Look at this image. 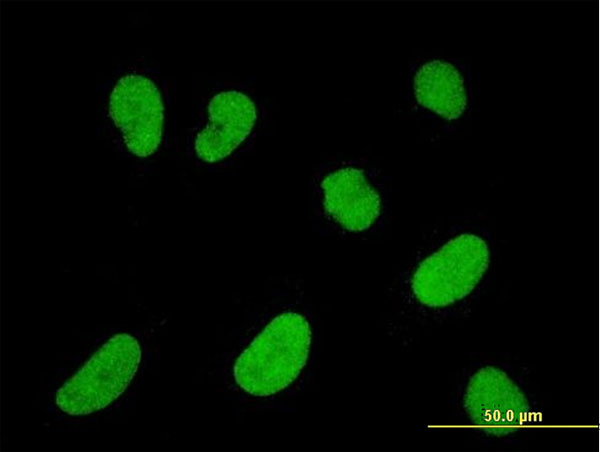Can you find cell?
Listing matches in <instances>:
<instances>
[{"label":"cell","mask_w":600,"mask_h":452,"mask_svg":"<svg viewBox=\"0 0 600 452\" xmlns=\"http://www.w3.org/2000/svg\"><path fill=\"white\" fill-rule=\"evenodd\" d=\"M110 115L133 154L147 157L156 151L162 135L163 104L150 79L122 77L111 93Z\"/></svg>","instance_id":"obj_5"},{"label":"cell","mask_w":600,"mask_h":452,"mask_svg":"<svg viewBox=\"0 0 600 452\" xmlns=\"http://www.w3.org/2000/svg\"><path fill=\"white\" fill-rule=\"evenodd\" d=\"M321 188L326 212L347 230H366L380 214V196L359 169L335 170L324 178Z\"/></svg>","instance_id":"obj_7"},{"label":"cell","mask_w":600,"mask_h":452,"mask_svg":"<svg viewBox=\"0 0 600 452\" xmlns=\"http://www.w3.org/2000/svg\"><path fill=\"white\" fill-rule=\"evenodd\" d=\"M490 243L475 232L453 235L429 250L410 280L414 301L428 315L444 314L479 289L491 262Z\"/></svg>","instance_id":"obj_2"},{"label":"cell","mask_w":600,"mask_h":452,"mask_svg":"<svg viewBox=\"0 0 600 452\" xmlns=\"http://www.w3.org/2000/svg\"><path fill=\"white\" fill-rule=\"evenodd\" d=\"M140 360V345L134 337L113 336L57 391V405L69 415L105 408L125 391Z\"/></svg>","instance_id":"obj_4"},{"label":"cell","mask_w":600,"mask_h":452,"mask_svg":"<svg viewBox=\"0 0 600 452\" xmlns=\"http://www.w3.org/2000/svg\"><path fill=\"white\" fill-rule=\"evenodd\" d=\"M523 378L502 363L470 369L457 394L464 424L487 439L510 442L540 423L541 409Z\"/></svg>","instance_id":"obj_1"},{"label":"cell","mask_w":600,"mask_h":452,"mask_svg":"<svg viewBox=\"0 0 600 452\" xmlns=\"http://www.w3.org/2000/svg\"><path fill=\"white\" fill-rule=\"evenodd\" d=\"M208 124L195 141L200 159L213 163L230 155L250 134L256 109L251 99L238 91L215 95L208 106Z\"/></svg>","instance_id":"obj_6"},{"label":"cell","mask_w":600,"mask_h":452,"mask_svg":"<svg viewBox=\"0 0 600 452\" xmlns=\"http://www.w3.org/2000/svg\"><path fill=\"white\" fill-rule=\"evenodd\" d=\"M414 92L419 104L447 120L459 118L467 105L461 74L441 60L421 66L414 77Z\"/></svg>","instance_id":"obj_8"},{"label":"cell","mask_w":600,"mask_h":452,"mask_svg":"<svg viewBox=\"0 0 600 452\" xmlns=\"http://www.w3.org/2000/svg\"><path fill=\"white\" fill-rule=\"evenodd\" d=\"M311 337V328L304 316L294 312L277 316L237 359L235 381L254 396L281 391L304 367Z\"/></svg>","instance_id":"obj_3"}]
</instances>
